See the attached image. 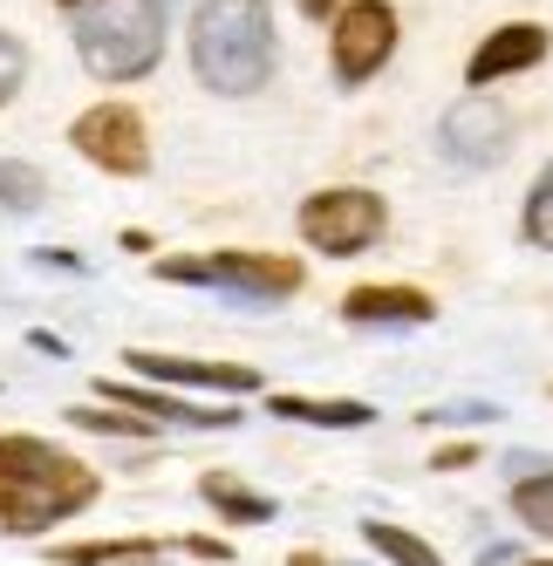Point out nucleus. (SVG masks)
<instances>
[{
    "label": "nucleus",
    "instance_id": "obj_1",
    "mask_svg": "<svg viewBox=\"0 0 553 566\" xmlns=\"http://www.w3.org/2000/svg\"><path fill=\"white\" fill-rule=\"evenodd\" d=\"M273 14L267 0H199L191 14V69L212 96H253L273 75Z\"/></svg>",
    "mask_w": 553,
    "mask_h": 566
},
{
    "label": "nucleus",
    "instance_id": "obj_2",
    "mask_svg": "<svg viewBox=\"0 0 553 566\" xmlns=\"http://www.w3.org/2000/svg\"><path fill=\"white\" fill-rule=\"evenodd\" d=\"M75 55L103 83H137L165 55V0H83L75 8Z\"/></svg>",
    "mask_w": 553,
    "mask_h": 566
},
{
    "label": "nucleus",
    "instance_id": "obj_3",
    "mask_svg": "<svg viewBox=\"0 0 553 566\" xmlns=\"http://www.w3.org/2000/svg\"><path fill=\"white\" fill-rule=\"evenodd\" d=\"M383 198L363 191V185H335V191H314L307 206H301V232H307V247L314 253H328V260H348V253H363L383 239Z\"/></svg>",
    "mask_w": 553,
    "mask_h": 566
},
{
    "label": "nucleus",
    "instance_id": "obj_4",
    "mask_svg": "<svg viewBox=\"0 0 553 566\" xmlns=\"http://www.w3.org/2000/svg\"><path fill=\"white\" fill-rule=\"evenodd\" d=\"M69 144L83 150L90 165L116 171V178H137V171L150 165L144 116H137V109H124V103H96V109H83V116H75V130H69Z\"/></svg>",
    "mask_w": 553,
    "mask_h": 566
},
{
    "label": "nucleus",
    "instance_id": "obj_5",
    "mask_svg": "<svg viewBox=\"0 0 553 566\" xmlns=\"http://www.w3.org/2000/svg\"><path fill=\"white\" fill-rule=\"evenodd\" d=\"M389 55H397V8L389 0H348L335 14V75L342 83H369Z\"/></svg>",
    "mask_w": 553,
    "mask_h": 566
},
{
    "label": "nucleus",
    "instance_id": "obj_6",
    "mask_svg": "<svg viewBox=\"0 0 553 566\" xmlns=\"http://www.w3.org/2000/svg\"><path fill=\"white\" fill-rule=\"evenodd\" d=\"M512 109L505 103H486V96H465L458 109H445V124H438V144L451 165H471V171H486L499 165V157L512 150Z\"/></svg>",
    "mask_w": 553,
    "mask_h": 566
},
{
    "label": "nucleus",
    "instance_id": "obj_7",
    "mask_svg": "<svg viewBox=\"0 0 553 566\" xmlns=\"http://www.w3.org/2000/svg\"><path fill=\"white\" fill-rule=\"evenodd\" d=\"M206 287L247 294V301H288L301 287V266L281 253H212L206 260Z\"/></svg>",
    "mask_w": 553,
    "mask_h": 566
},
{
    "label": "nucleus",
    "instance_id": "obj_8",
    "mask_svg": "<svg viewBox=\"0 0 553 566\" xmlns=\"http://www.w3.org/2000/svg\"><path fill=\"white\" fill-rule=\"evenodd\" d=\"M131 369L144 382H178V389H226V396H247L260 389L253 369H240V361H191V355H150V348H131L124 355Z\"/></svg>",
    "mask_w": 553,
    "mask_h": 566
},
{
    "label": "nucleus",
    "instance_id": "obj_9",
    "mask_svg": "<svg viewBox=\"0 0 553 566\" xmlns=\"http://www.w3.org/2000/svg\"><path fill=\"white\" fill-rule=\"evenodd\" d=\"M540 55H546V28L540 21H512V28L486 34L479 55L465 62V75H471V90H486V83H505V75H526Z\"/></svg>",
    "mask_w": 553,
    "mask_h": 566
},
{
    "label": "nucleus",
    "instance_id": "obj_10",
    "mask_svg": "<svg viewBox=\"0 0 553 566\" xmlns=\"http://www.w3.org/2000/svg\"><path fill=\"white\" fill-rule=\"evenodd\" d=\"M103 396L116 410H131L144 423H178V430H232V410H206V402H185V396H157L137 382H103Z\"/></svg>",
    "mask_w": 553,
    "mask_h": 566
},
{
    "label": "nucleus",
    "instance_id": "obj_11",
    "mask_svg": "<svg viewBox=\"0 0 553 566\" xmlns=\"http://www.w3.org/2000/svg\"><path fill=\"white\" fill-rule=\"evenodd\" d=\"M49 464H55V451L42 437H0V525L34 499V484L49 478Z\"/></svg>",
    "mask_w": 553,
    "mask_h": 566
},
{
    "label": "nucleus",
    "instance_id": "obj_12",
    "mask_svg": "<svg viewBox=\"0 0 553 566\" xmlns=\"http://www.w3.org/2000/svg\"><path fill=\"white\" fill-rule=\"evenodd\" d=\"M348 321H363V328H417V321L438 314V301L417 294V287H355L342 301Z\"/></svg>",
    "mask_w": 553,
    "mask_h": 566
},
{
    "label": "nucleus",
    "instance_id": "obj_13",
    "mask_svg": "<svg viewBox=\"0 0 553 566\" xmlns=\"http://www.w3.org/2000/svg\"><path fill=\"white\" fill-rule=\"evenodd\" d=\"M199 492H206V505H212L219 518H232V525H267V518H273V499L247 492V484H240V478H226V471H206V478H199Z\"/></svg>",
    "mask_w": 553,
    "mask_h": 566
},
{
    "label": "nucleus",
    "instance_id": "obj_14",
    "mask_svg": "<svg viewBox=\"0 0 553 566\" xmlns=\"http://www.w3.org/2000/svg\"><path fill=\"white\" fill-rule=\"evenodd\" d=\"M273 417L322 423V430H363V423H376L369 402H314V396H273Z\"/></svg>",
    "mask_w": 553,
    "mask_h": 566
},
{
    "label": "nucleus",
    "instance_id": "obj_15",
    "mask_svg": "<svg viewBox=\"0 0 553 566\" xmlns=\"http://www.w3.org/2000/svg\"><path fill=\"white\" fill-rule=\"evenodd\" d=\"M363 539H369L383 559H397V566H445L417 533H404V525H389V518H369V525H363Z\"/></svg>",
    "mask_w": 553,
    "mask_h": 566
},
{
    "label": "nucleus",
    "instance_id": "obj_16",
    "mask_svg": "<svg viewBox=\"0 0 553 566\" xmlns=\"http://www.w3.org/2000/svg\"><path fill=\"white\" fill-rule=\"evenodd\" d=\"M512 512L526 518V533H546V539H553V471L512 484Z\"/></svg>",
    "mask_w": 553,
    "mask_h": 566
},
{
    "label": "nucleus",
    "instance_id": "obj_17",
    "mask_svg": "<svg viewBox=\"0 0 553 566\" xmlns=\"http://www.w3.org/2000/svg\"><path fill=\"white\" fill-rule=\"evenodd\" d=\"M42 198H49L42 171H34V165H14V157H0V206H8V212H34Z\"/></svg>",
    "mask_w": 553,
    "mask_h": 566
},
{
    "label": "nucleus",
    "instance_id": "obj_18",
    "mask_svg": "<svg viewBox=\"0 0 553 566\" xmlns=\"http://www.w3.org/2000/svg\"><path fill=\"white\" fill-rule=\"evenodd\" d=\"M150 539H96V546H55L62 566H116V559H144Z\"/></svg>",
    "mask_w": 553,
    "mask_h": 566
},
{
    "label": "nucleus",
    "instance_id": "obj_19",
    "mask_svg": "<svg viewBox=\"0 0 553 566\" xmlns=\"http://www.w3.org/2000/svg\"><path fill=\"white\" fill-rule=\"evenodd\" d=\"M69 423L75 430H96V437H150V423L131 417V410H69Z\"/></svg>",
    "mask_w": 553,
    "mask_h": 566
},
{
    "label": "nucleus",
    "instance_id": "obj_20",
    "mask_svg": "<svg viewBox=\"0 0 553 566\" xmlns=\"http://www.w3.org/2000/svg\"><path fill=\"white\" fill-rule=\"evenodd\" d=\"M526 239L553 253V171H546V178L533 185V198H526Z\"/></svg>",
    "mask_w": 553,
    "mask_h": 566
},
{
    "label": "nucleus",
    "instance_id": "obj_21",
    "mask_svg": "<svg viewBox=\"0 0 553 566\" xmlns=\"http://www.w3.org/2000/svg\"><path fill=\"white\" fill-rule=\"evenodd\" d=\"M28 83V49L0 28V103H14V90Z\"/></svg>",
    "mask_w": 553,
    "mask_h": 566
},
{
    "label": "nucleus",
    "instance_id": "obj_22",
    "mask_svg": "<svg viewBox=\"0 0 553 566\" xmlns=\"http://www.w3.org/2000/svg\"><path fill=\"white\" fill-rule=\"evenodd\" d=\"M471 458H479V443H445L430 464H438V471H458V464H471Z\"/></svg>",
    "mask_w": 553,
    "mask_h": 566
},
{
    "label": "nucleus",
    "instance_id": "obj_23",
    "mask_svg": "<svg viewBox=\"0 0 553 566\" xmlns=\"http://www.w3.org/2000/svg\"><path fill=\"white\" fill-rule=\"evenodd\" d=\"M294 8H301L307 21H328V14H342V8H348V0H294Z\"/></svg>",
    "mask_w": 553,
    "mask_h": 566
},
{
    "label": "nucleus",
    "instance_id": "obj_24",
    "mask_svg": "<svg viewBox=\"0 0 553 566\" xmlns=\"http://www.w3.org/2000/svg\"><path fill=\"white\" fill-rule=\"evenodd\" d=\"M34 260H42V266H62V273H83V260H75V253H62V247H49V253H34Z\"/></svg>",
    "mask_w": 553,
    "mask_h": 566
},
{
    "label": "nucleus",
    "instance_id": "obj_25",
    "mask_svg": "<svg viewBox=\"0 0 553 566\" xmlns=\"http://www.w3.org/2000/svg\"><path fill=\"white\" fill-rule=\"evenodd\" d=\"M288 566H328V559H322V553H294Z\"/></svg>",
    "mask_w": 553,
    "mask_h": 566
},
{
    "label": "nucleus",
    "instance_id": "obj_26",
    "mask_svg": "<svg viewBox=\"0 0 553 566\" xmlns=\"http://www.w3.org/2000/svg\"><path fill=\"white\" fill-rule=\"evenodd\" d=\"M512 559H520V553H512V546H499V553H492L486 566H512Z\"/></svg>",
    "mask_w": 553,
    "mask_h": 566
},
{
    "label": "nucleus",
    "instance_id": "obj_27",
    "mask_svg": "<svg viewBox=\"0 0 553 566\" xmlns=\"http://www.w3.org/2000/svg\"><path fill=\"white\" fill-rule=\"evenodd\" d=\"M116 566H157V559H150V553H144V559H116Z\"/></svg>",
    "mask_w": 553,
    "mask_h": 566
},
{
    "label": "nucleus",
    "instance_id": "obj_28",
    "mask_svg": "<svg viewBox=\"0 0 553 566\" xmlns=\"http://www.w3.org/2000/svg\"><path fill=\"white\" fill-rule=\"evenodd\" d=\"M520 566H553V559H520Z\"/></svg>",
    "mask_w": 553,
    "mask_h": 566
},
{
    "label": "nucleus",
    "instance_id": "obj_29",
    "mask_svg": "<svg viewBox=\"0 0 553 566\" xmlns=\"http://www.w3.org/2000/svg\"><path fill=\"white\" fill-rule=\"evenodd\" d=\"M62 8H83V0H62Z\"/></svg>",
    "mask_w": 553,
    "mask_h": 566
}]
</instances>
